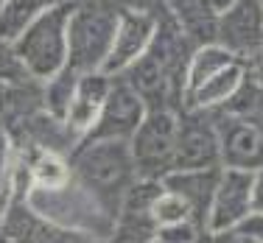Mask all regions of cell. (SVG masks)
<instances>
[{
  "instance_id": "obj_1",
  "label": "cell",
  "mask_w": 263,
  "mask_h": 243,
  "mask_svg": "<svg viewBox=\"0 0 263 243\" xmlns=\"http://www.w3.org/2000/svg\"><path fill=\"white\" fill-rule=\"evenodd\" d=\"M67 159H70V168H73V179L115 215L126 190L137 179L129 143L84 137L70 151Z\"/></svg>"
},
{
  "instance_id": "obj_2",
  "label": "cell",
  "mask_w": 263,
  "mask_h": 243,
  "mask_svg": "<svg viewBox=\"0 0 263 243\" xmlns=\"http://www.w3.org/2000/svg\"><path fill=\"white\" fill-rule=\"evenodd\" d=\"M28 207L42 218L59 224V227L70 229L81 238H112V227H115V215L98 201L92 193H87L76 179L56 190H40L34 188L26 196Z\"/></svg>"
},
{
  "instance_id": "obj_3",
  "label": "cell",
  "mask_w": 263,
  "mask_h": 243,
  "mask_svg": "<svg viewBox=\"0 0 263 243\" xmlns=\"http://www.w3.org/2000/svg\"><path fill=\"white\" fill-rule=\"evenodd\" d=\"M73 0H56L17 42H11L23 70L34 81H48L67 67V17Z\"/></svg>"
},
{
  "instance_id": "obj_4",
  "label": "cell",
  "mask_w": 263,
  "mask_h": 243,
  "mask_svg": "<svg viewBox=\"0 0 263 243\" xmlns=\"http://www.w3.org/2000/svg\"><path fill=\"white\" fill-rule=\"evenodd\" d=\"M118 11L104 3H76L67 17V67L81 73H96L104 67L115 34Z\"/></svg>"
},
{
  "instance_id": "obj_5",
  "label": "cell",
  "mask_w": 263,
  "mask_h": 243,
  "mask_svg": "<svg viewBox=\"0 0 263 243\" xmlns=\"http://www.w3.org/2000/svg\"><path fill=\"white\" fill-rule=\"evenodd\" d=\"M177 146V109H148L135 134L129 137V151L140 179H160L174 171Z\"/></svg>"
},
{
  "instance_id": "obj_6",
  "label": "cell",
  "mask_w": 263,
  "mask_h": 243,
  "mask_svg": "<svg viewBox=\"0 0 263 243\" xmlns=\"http://www.w3.org/2000/svg\"><path fill=\"white\" fill-rule=\"evenodd\" d=\"M221 168L218 162L216 115L202 109H177V146L174 171H208Z\"/></svg>"
},
{
  "instance_id": "obj_7",
  "label": "cell",
  "mask_w": 263,
  "mask_h": 243,
  "mask_svg": "<svg viewBox=\"0 0 263 243\" xmlns=\"http://www.w3.org/2000/svg\"><path fill=\"white\" fill-rule=\"evenodd\" d=\"M157 31V17L146 9H123L118 11V23H115V34H112V45L109 53L104 59L101 73L118 78L129 65H135L143 53L148 51Z\"/></svg>"
},
{
  "instance_id": "obj_8",
  "label": "cell",
  "mask_w": 263,
  "mask_h": 243,
  "mask_svg": "<svg viewBox=\"0 0 263 243\" xmlns=\"http://www.w3.org/2000/svg\"><path fill=\"white\" fill-rule=\"evenodd\" d=\"M252 215V173L221 168L216 193L208 207L204 229L210 232H235Z\"/></svg>"
},
{
  "instance_id": "obj_9",
  "label": "cell",
  "mask_w": 263,
  "mask_h": 243,
  "mask_svg": "<svg viewBox=\"0 0 263 243\" xmlns=\"http://www.w3.org/2000/svg\"><path fill=\"white\" fill-rule=\"evenodd\" d=\"M118 78L146 104V109H182V87L152 51H146Z\"/></svg>"
},
{
  "instance_id": "obj_10",
  "label": "cell",
  "mask_w": 263,
  "mask_h": 243,
  "mask_svg": "<svg viewBox=\"0 0 263 243\" xmlns=\"http://www.w3.org/2000/svg\"><path fill=\"white\" fill-rule=\"evenodd\" d=\"M216 42L227 48L238 62H247L263 42V3L235 0L216 20Z\"/></svg>"
},
{
  "instance_id": "obj_11",
  "label": "cell",
  "mask_w": 263,
  "mask_h": 243,
  "mask_svg": "<svg viewBox=\"0 0 263 243\" xmlns=\"http://www.w3.org/2000/svg\"><path fill=\"white\" fill-rule=\"evenodd\" d=\"M216 115L218 132V162L227 171H247L255 173L263 168V134L252 123L235 120L227 115Z\"/></svg>"
},
{
  "instance_id": "obj_12",
  "label": "cell",
  "mask_w": 263,
  "mask_h": 243,
  "mask_svg": "<svg viewBox=\"0 0 263 243\" xmlns=\"http://www.w3.org/2000/svg\"><path fill=\"white\" fill-rule=\"evenodd\" d=\"M0 238L9 243H76L81 235L34 213L28 201L9 198L0 215Z\"/></svg>"
},
{
  "instance_id": "obj_13",
  "label": "cell",
  "mask_w": 263,
  "mask_h": 243,
  "mask_svg": "<svg viewBox=\"0 0 263 243\" xmlns=\"http://www.w3.org/2000/svg\"><path fill=\"white\" fill-rule=\"evenodd\" d=\"M146 104L123 84L121 78L112 81V90L106 95L101 115H98L96 126L87 137L92 140H126L135 134V129L140 126V120L146 117Z\"/></svg>"
},
{
  "instance_id": "obj_14",
  "label": "cell",
  "mask_w": 263,
  "mask_h": 243,
  "mask_svg": "<svg viewBox=\"0 0 263 243\" xmlns=\"http://www.w3.org/2000/svg\"><path fill=\"white\" fill-rule=\"evenodd\" d=\"M112 81L115 78L106 76V73H101V70L81 73L79 76L73 101L65 112V120H62L79 140H84V137L92 132L98 115H101V107H104L106 95H109V90H112Z\"/></svg>"
},
{
  "instance_id": "obj_15",
  "label": "cell",
  "mask_w": 263,
  "mask_h": 243,
  "mask_svg": "<svg viewBox=\"0 0 263 243\" xmlns=\"http://www.w3.org/2000/svg\"><path fill=\"white\" fill-rule=\"evenodd\" d=\"M218 176H221V168H208V171H171L162 176V188L182 196L187 201V207L193 210L196 224L204 227V218H208V207L213 201V193H216Z\"/></svg>"
},
{
  "instance_id": "obj_16",
  "label": "cell",
  "mask_w": 263,
  "mask_h": 243,
  "mask_svg": "<svg viewBox=\"0 0 263 243\" xmlns=\"http://www.w3.org/2000/svg\"><path fill=\"white\" fill-rule=\"evenodd\" d=\"M243 78H247V65L243 62H233L224 70L213 73L208 81H202L182 101V107L185 109H202V112H218L235 95V90L243 84Z\"/></svg>"
},
{
  "instance_id": "obj_17",
  "label": "cell",
  "mask_w": 263,
  "mask_h": 243,
  "mask_svg": "<svg viewBox=\"0 0 263 243\" xmlns=\"http://www.w3.org/2000/svg\"><path fill=\"white\" fill-rule=\"evenodd\" d=\"M168 3V17L177 23L193 45H204V42H216V9L210 0H165Z\"/></svg>"
},
{
  "instance_id": "obj_18",
  "label": "cell",
  "mask_w": 263,
  "mask_h": 243,
  "mask_svg": "<svg viewBox=\"0 0 263 243\" xmlns=\"http://www.w3.org/2000/svg\"><path fill=\"white\" fill-rule=\"evenodd\" d=\"M238 62L227 48H221L218 42H204V45H196L187 56V65H185V78H182V101L196 90L202 81H208L213 73L224 70L227 65Z\"/></svg>"
},
{
  "instance_id": "obj_19",
  "label": "cell",
  "mask_w": 263,
  "mask_h": 243,
  "mask_svg": "<svg viewBox=\"0 0 263 243\" xmlns=\"http://www.w3.org/2000/svg\"><path fill=\"white\" fill-rule=\"evenodd\" d=\"M56 0H6L0 9V39L17 42Z\"/></svg>"
},
{
  "instance_id": "obj_20",
  "label": "cell",
  "mask_w": 263,
  "mask_h": 243,
  "mask_svg": "<svg viewBox=\"0 0 263 243\" xmlns=\"http://www.w3.org/2000/svg\"><path fill=\"white\" fill-rule=\"evenodd\" d=\"M20 154H26V159L31 165L34 188L56 190V188H65V185L73 179L70 159H67L65 154H56V151H20Z\"/></svg>"
},
{
  "instance_id": "obj_21",
  "label": "cell",
  "mask_w": 263,
  "mask_h": 243,
  "mask_svg": "<svg viewBox=\"0 0 263 243\" xmlns=\"http://www.w3.org/2000/svg\"><path fill=\"white\" fill-rule=\"evenodd\" d=\"M76 81H79V73L70 70V67H65L48 81H42V109L56 120H65V112L73 101V92H76Z\"/></svg>"
},
{
  "instance_id": "obj_22",
  "label": "cell",
  "mask_w": 263,
  "mask_h": 243,
  "mask_svg": "<svg viewBox=\"0 0 263 243\" xmlns=\"http://www.w3.org/2000/svg\"><path fill=\"white\" fill-rule=\"evenodd\" d=\"M260 107H263V84H260V81H255V78L247 73L243 84L238 87L235 95L230 98V101L224 104L221 109H218V115H227V117H235V120L252 123L255 115L260 112Z\"/></svg>"
},
{
  "instance_id": "obj_23",
  "label": "cell",
  "mask_w": 263,
  "mask_h": 243,
  "mask_svg": "<svg viewBox=\"0 0 263 243\" xmlns=\"http://www.w3.org/2000/svg\"><path fill=\"white\" fill-rule=\"evenodd\" d=\"M152 218L157 227H165V224H179V221H196L193 218V210L187 207V201L182 196H177V193L165 190L162 188V193L157 198H154L152 204Z\"/></svg>"
},
{
  "instance_id": "obj_24",
  "label": "cell",
  "mask_w": 263,
  "mask_h": 243,
  "mask_svg": "<svg viewBox=\"0 0 263 243\" xmlns=\"http://www.w3.org/2000/svg\"><path fill=\"white\" fill-rule=\"evenodd\" d=\"M202 224L196 221H179V224H165L157 227V238L154 243H196L202 235Z\"/></svg>"
},
{
  "instance_id": "obj_25",
  "label": "cell",
  "mask_w": 263,
  "mask_h": 243,
  "mask_svg": "<svg viewBox=\"0 0 263 243\" xmlns=\"http://www.w3.org/2000/svg\"><path fill=\"white\" fill-rule=\"evenodd\" d=\"M28 78L26 70H23L20 59H17L14 48L9 42L0 39V84H17V81Z\"/></svg>"
},
{
  "instance_id": "obj_26",
  "label": "cell",
  "mask_w": 263,
  "mask_h": 243,
  "mask_svg": "<svg viewBox=\"0 0 263 243\" xmlns=\"http://www.w3.org/2000/svg\"><path fill=\"white\" fill-rule=\"evenodd\" d=\"M241 238H247V240H252V243H263V215H249L247 221L241 224V227L235 229Z\"/></svg>"
},
{
  "instance_id": "obj_27",
  "label": "cell",
  "mask_w": 263,
  "mask_h": 243,
  "mask_svg": "<svg viewBox=\"0 0 263 243\" xmlns=\"http://www.w3.org/2000/svg\"><path fill=\"white\" fill-rule=\"evenodd\" d=\"M196 243H243V238L238 232H210V229H202Z\"/></svg>"
},
{
  "instance_id": "obj_28",
  "label": "cell",
  "mask_w": 263,
  "mask_h": 243,
  "mask_svg": "<svg viewBox=\"0 0 263 243\" xmlns=\"http://www.w3.org/2000/svg\"><path fill=\"white\" fill-rule=\"evenodd\" d=\"M252 213L263 215V168L252 173Z\"/></svg>"
},
{
  "instance_id": "obj_29",
  "label": "cell",
  "mask_w": 263,
  "mask_h": 243,
  "mask_svg": "<svg viewBox=\"0 0 263 243\" xmlns=\"http://www.w3.org/2000/svg\"><path fill=\"white\" fill-rule=\"evenodd\" d=\"M11 140H9V132H6L3 120H0V176H6V168H9V159H11Z\"/></svg>"
},
{
  "instance_id": "obj_30",
  "label": "cell",
  "mask_w": 263,
  "mask_h": 243,
  "mask_svg": "<svg viewBox=\"0 0 263 243\" xmlns=\"http://www.w3.org/2000/svg\"><path fill=\"white\" fill-rule=\"evenodd\" d=\"M243 65H247V73H249V76H252L255 81H260V84H263V42H260V48H258V51H255V53L249 56L247 62H243Z\"/></svg>"
},
{
  "instance_id": "obj_31",
  "label": "cell",
  "mask_w": 263,
  "mask_h": 243,
  "mask_svg": "<svg viewBox=\"0 0 263 243\" xmlns=\"http://www.w3.org/2000/svg\"><path fill=\"white\" fill-rule=\"evenodd\" d=\"M6 204H9V188H6V176H0V215H3Z\"/></svg>"
},
{
  "instance_id": "obj_32",
  "label": "cell",
  "mask_w": 263,
  "mask_h": 243,
  "mask_svg": "<svg viewBox=\"0 0 263 243\" xmlns=\"http://www.w3.org/2000/svg\"><path fill=\"white\" fill-rule=\"evenodd\" d=\"M233 3H235V0H210V6L216 9V14H221V11H224V9H230Z\"/></svg>"
},
{
  "instance_id": "obj_33",
  "label": "cell",
  "mask_w": 263,
  "mask_h": 243,
  "mask_svg": "<svg viewBox=\"0 0 263 243\" xmlns=\"http://www.w3.org/2000/svg\"><path fill=\"white\" fill-rule=\"evenodd\" d=\"M252 126L255 129H258V132L263 134V107H260V112H258V115H255V120H252Z\"/></svg>"
},
{
  "instance_id": "obj_34",
  "label": "cell",
  "mask_w": 263,
  "mask_h": 243,
  "mask_svg": "<svg viewBox=\"0 0 263 243\" xmlns=\"http://www.w3.org/2000/svg\"><path fill=\"white\" fill-rule=\"evenodd\" d=\"M76 243H112V240H101V238H79Z\"/></svg>"
},
{
  "instance_id": "obj_35",
  "label": "cell",
  "mask_w": 263,
  "mask_h": 243,
  "mask_svg": "<svg viewBox=\"0 0 263 243\" xmlns=\"http://www.w3.org/2000/svg\"><path fill=\"white\" fill-rule=\"evenodd\" d=\"M6 87L9 84H0V109H3V101H6Z\"/></svg>"
},
{
  "instance_id": "obj_36",
  "label": "cell",
  "mask_w": 263,
  "mask_h": 243,
  "mask_svg": "<svg viewBox=\"0 0 263 243\" xmlns=\"http://www.w3.org/2000/svg\"><path fill=\"white\" fill-rule=\"evenodd\" d=\"M3 3H6V0H0V9H3Z\"/></svg>"
},
{
  "instance_id": "obj_37",
  "label": "cell",
  "mask_w": 263,
  "mask_h": 243,
  "mask_svg": "<svg viewBox=\"0 0 263 243\" xmlns=\"http://www.w3.org/2000/svg\"><path fill=\"white\" fill-rule=\"evenodd\" d=\"M0 243H9V240H3V238H0Z\"/></svg>"
},
{
  "instance_id": "obj_38",
  "label": "cell",
  "mask_w": 263,
  "mask_h": 243,
  "mask_svg": "<svg viewBox=\"0 0 263 243\" xmlns=\"http://www.w3.org/2000/svg\"><path fill=\"white\" fill-rule=\"evenodd\" d=\"M243 243H252V240H247V238H243Z\"/></svg>"
},
{
  "instance_id": "obj_39",
  "label": "cell",
  "mask_w": 263,
  "mask_h": 243,
  "mask_svg": "<svg viewBox=\"0 0 263 243\" xmlns=\"http://www.w3.org/2000/svg\"><path fill=\"white\" fill-rule=\"evenodd\" d=\"M260 3H263V0H260Z\"/></svg>"
}]
</instances>
